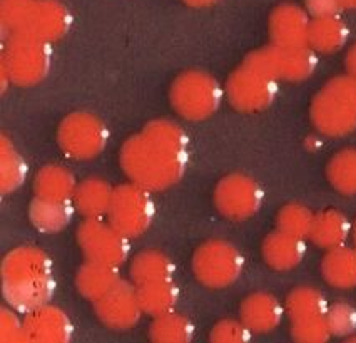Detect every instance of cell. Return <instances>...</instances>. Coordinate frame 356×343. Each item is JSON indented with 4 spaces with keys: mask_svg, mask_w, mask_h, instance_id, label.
I'll list each match as a JSON object with an SVG mask.
<instances>
[{
    "mask_svg": "<svg viewBox=\"0 0 356 343\" xmlns=\"http://www.w3.org/2000/svg\"><path fill=\"white\" fill-rule=\"evenodd\" d=\"M188 139L181 127L169 121L151 122L140 134L124 144L121 166L132 183L149 191L168 189L184 175Z\"/></svg>",
    "mask_w": 356,
    "mask_h": 343,
    "instance_id": "6da1fadb",
    "label": "cell"
},
{
    "mask_svg": "<svg viewBox=\"0 0 356 343\" xmlns=\"http://www.w3.org/2000/svg\"><path fill=\"white\" fill-rule=\"evenodd\" d=\"M2 292L10 308L29 313L44 307L56 292L52 262L35 246H19L2 262Z\"/></svg>",
    "mask_w": 356,
    "mask_h": 343,
    "instance_id": "7a4b0ae2",
    "label": "cell"
},
{
    "mask_svg": "<svg viewBox=\"0 0 356 343\" xmlns=\"http://www.w3.org/2000/svg\"><path fill=\"white\" fill-rule=\"evenodd\" d=\"M312 119L323 134L339 138L356 129V77L339 76L323 88L312 104Z\"/></svg>",
    "mask_w": 356,
    "mask_h": 343,
    "instance_id": "3957f363",
    "label": "cell"
},
{
    "mask_svg": "<svg viewBox=\"0 0 356 343\" xmlns=\"http://www.w3.org/2000/svg\"><path fill=\"white\" fill-rule=\"evenodd\" d=\"M244 258L233 243L211 239L201 245L193 256V273L202 287L227 288L243 275Z\"/></svg>",
    "mask_w": 356,
    "mask_h": 343,
    "instance_id": "277c9868",
    "label": "cell"
},
{
    "mask_svg": "<svg viewBox=\"0 0 356 343\" xmlns=\"http://www.w3.org/2000/svg\"><path fill=\"white\" fill-rule=\"evenodd\" d=\"M221 99L222 90L218 81L206 72H184L172 84L171 101L174 109L191 121H201L216 113Z\"/></svg>",
    "mask_w": 356,
    "mask_h": 343,
    "instance_id": "5b68a950",
    "label": "cell"
},
{
    "mask_svg": "<svg viewBox=\"0 0 356 343\" xmlns=\"http://www.w3.org/2000/svg\"><path fill=\"white\" fill-rule=\"evenodd\" d=\"M49 42L29 34H12L3 52V72L15 84L32 86L45 77L51 65Z\"/></svg>",
    "mask_w": 356,
    "mask_h": 343,
    "instance_id": "8992f818",
    "label": "cell"
},
{
    "mask_svg": "<svg viewBox=\"0 0 356 343\" xmlns=\"http://www.w3.org/2000/svg\"><path fill=\"white\" fill-rule=\"evenodd\" d=\"M107 218L129 239L146 233L154 220V202L149 189L136 183L119 186L114 189Z\"/></svg>",
    "mask_w": 356,
    "mask_h": 343,
    "instance_id": "52a82bcc",
    "label": "cell"
},
{
    "mask_svg": "<svg viewBox=\"0 0 356 343\" xmlns=\"http://www.w3.org/2000/svg\"><path fill=\"white\" fill-rule=\"evenodd\" d=\"M244 64L258 69V71L268 74L273 79L298 82L309 77L316 69L318 59L316 52L309 45L303 47H280V45H270L252 52L244 61Z\"/></svg>",
    "mask_w": 356,
    "mask_h": 343,
    "instance_id": "ba28073f",
    "label": "cell"
},
{
    "mask_svg": "<svg viewBox=\"0 0 356 343\" xmlns=\"http://www.w3.org/2000/svg\"><path fill=\"white\" fill-rule=\"evenodd\" d=\"M77 243L89 262L121 266L131 253L129 238L102 218L84 220L77 230Z\"/></svg>",
    "mask_w": 356,
    "mask_h": 343,
    "instance_id": "9c48e42d",
    "label": "cell"
},
{
    "mask_svg": "<svg viewBox=\"0 0 356 343\" xmlns=\"http://www.w3.org/2000/svg\"><path fill=\"white\" fill-rule=\"evenodd\" d=\"M109 141V131L94 115L86 113L70 114L59 129L62 151L74 159L96 158Z\"/></svg>",
    "mask_w": 356,
    "mask_h": 343,
    "instance_id": "30bf717a",
    "label": "cell"
},
{
    "mask_svg": "<svg viewBox=\"0 0 356 343\" xmlns=\"http://www.w3.org/2000/svg\"><path fill=\"white\" fill-rule=\"evenodd\" d=\"M264 201L263 188L244 175H231L219 181L214 191V205L227 220H250L259 212Z\"/></svg>",
    "mask_w": 356,
    "mask_h": 343,
    "instance_id": "8fae6325",
    "label": "cell"
},
{
    "mask_svg": "<svg viewBox=\"0 0 356 343\" xmlns=\"http://www.w3.org/2000/svg\"><path fill=\"white\" fill-rule=\"evenodd\" d=\"M278 93V81L243 64L227 81V97L238 111L256 113L271 106Z\"/></svg>",
    "mask_w": 356,
    "mask_h": 343,
    "instance_id": "7c38bea8",
    "label": "cell"
},
{
    "mask_svg": "<svg viewBox=\"0 0 356 343\" xmlns=\"http://www.w3.org/2000/svg\"><path fill=\"white\" fill-rule=\"evenodd\" d=\"M94 312L101 324L113 330H129L139 324L143 317L138 287L121 280L107 295L94 301Z\"/></svg>",
    "mask_w": 356,
    "mask_h": 343,
    "instance_id": "4fadbf2b",
    "label": "cell"
},
{
    "mask_svg": "<svg viewBox=\"0 0 356 343\" xmlns=\"http://www.w3.org/2000/svg\"><path fill=\"white\" fill-rule=\"evenodd\" d=\"M70 26V14L56 0H32L19 34L34 35L44 42L60 39Z\"/></svg>",
    "mask_w": 356,
    "mask_h": 343,
    "instance_id": "5bb4252c",
    "label": "cell"
},
{
    "mask_svg": "<svg viewBox=\"0 0 356 343\" xmlns=\"http://www.w3.org/2000/svg\"><path fill=\"white\" fill-rule=\"evenodd\" d=\"M27 342L65 343L72 337V321L60 308L44 305L29 312L24 320Z\"/></svg>",
    "mask_w": 356,
    "mask_h": 343,
    "instance_id": "9a60e30c",
    "label": "cell"
},
{
    "mask_svg": "<svg viewBox=\"0 0 356 343\" xmlns=\"http://www.w3.org/2000/svg\"><path fill=\"white\" fill-rule=\"evenodd\" d=\"M312 20L308 12L293 3H284L271 14L270 34L273 44L280 47H303L308 45Z\"/></svg>",
    "mask_w": 356,
    "mask_h": 343,
    "instance_id": "2e32d148",
    "label": "cell"
},
{
    "mask_svg": "<svg viewBox=\"0 0 356 343\" xmlns=\"http://www.w3.org/2000/svg\"><path fill=\"white\" fill-rule=\"evenodd\" d=\"M283 305L271 293H251L239 307V318L252 333H270L276 330L284 317Z\"/></svg>",
    "mask_w": 356,
    "mask_h": 343,
    "instance_id": "e0dca14e",
    "label": "cell"
},
{
    "mask_svg": "<svg viewBox=\"0 0 356 343\" xmlns=\"http://www.w3.org/2000/svg\"><path fill=\"white\" fill-rule=\"evenodd\" d=\"M261 253L264 263L275 271H291L305 260L306 241L276 230L264 238Z\"/></svg>",
    "mask_w": 356,
    "mask_h": 343,
    "instance_id": "ac0fdd59",
    "label": "cell"
},
{
    "mask_svg": "<svg viewBox=\"0 0 356 343\" xmlns=\"http://www.w3.org/2000/svg\"><path fill=\"white\" fill-rule=\"evenodd\" d=\"M121 273L118 266L111 264L87 262L79 268L76 275V287L82 296L90 301L101 300L121 282Z\"/></svg>",
    "mask_w": 356,
    "mask_h": 343,
    "instance_id": "d6986e66",
    "label": "cell"
},
{
    "mask_svg": "<svg viewBox=\"0 0 356 343\" xmlns=\"http://www.w3.org/2000/svg\"><path fill=\"white\" fill-rule=\"evenodd\" d=\"M176 273V264L168 255L157 250H144L132 258L129 266L131 282L136 287L143 285L171 282Z\"/></svg>",
    "mask_w": 356,
    "mask_h": 343,
    "instance_id": "ffe728a7",
    "label": "cell"
},
{
    "mask_svg": "<svg viewBox=\"0 0 356 343\" xmlns=\"http://www.w3.org/2000/svg\"><path fill=\"white\" fill-rule=\"evenodd\" d=\"M321 275L330 287L338 290L356 288V246L343 245L328 250L321 260Z\"/></svg>",
    "mask_w": 356,
    "mask_h": 343,
    "instance_id": "44dd1931",
    "label": "cell"
},
{
    "mask_svg": "<svg viewBox=\"0 0 356 343\" xmlns=\"http://www.w3.org/2000/svg\"><path fill=\"white\" fill-rule=\"evenodd\" d=\"M113 194L114 189L109 183L99 177H89L77 184L72 201L77 212L86 220H96V218H104L109 213Z\"/></svg>",
    "mask_w": 356,
    "mask_h": 343,
    "instance_id": "7402d4cb",
    "label": "cell"
},
{
    "mask_svg": "<svg viewBox=\"0 0 356 343\" xmlns=\"http://www.w3.org/2000/svg\"><path fill=\"white\" fill-rule=\"evenodd\" d=\"M351 230H353V225L345 213L338 212V209H326V212L314 214L309 239L316 246L325 248L328 251L345 245L346 239L350 238Z\"/></svg>",
    "mask_w": 356,
    "mask_h": 343,
    "instance_id": "603a6c76",
    "label": "cell"
},
{
    "mask_svg": "<svg viewBox=\"0 0 356 343\" xmlns=\"http://www.w3.org/2000/svg\"><path fill=\"white\" fill-rule=\"evenodd\" d=\"M74 209L69 201H52L37 198L29 206L32 225L42 233H60L69 226Z\"/></svg>",
    "mask_w": 356,
    "mask_h": 343,
    "instance_id": "cb8c5ba5",
    "label": "cell"
},
{
    "mask_svg": "<svg viewBox=\"0 0 356 343\" xmlns=\"http://www.w3.org/2000/svg\"><path fill=\"white\" fill-rule=\"evenodd\" d=\"M348 32L346 24L338 15L318 17L312 20L308 35V45L314 52H337L346 44Z\"/></svg>",
    "mask_w": 356,
    "mask_h": 343,
    "instance_id": "d4e9b609",
    "label": "cell"
},
{
    "mask_svg": "<svg viewBox=\"0 0 356 343\" xmlns=\"http://www.w3.org/2000/svg\"><path fill=\"white\" fill-rule=\"evenodd\" d=\"M35 196L52 201H70L77 189L72 173L62 166H45L35 177Z\"/></svg>",
    "mask_w": 356,
    "mask_h": 343,
    "instance_id": "484cf974",
    "label": "cell"
},
{
    "mask_svg": "<svg viewBox=\"0 0 356 343\" xmlns=\"http://www.w3.org/2000/svg\"><path fill=\"white\" fill-rule=\"evenodd\" d=\"M328 308V301H326L325 295L312 287L295 288L293 292H289L286 303H284V310H286L291 321L325 317Z\"/></svg>",
    "mask_w": 356,
    "mask_h": 343,
    "instance_id": "4316f807",
    "label": "cell"
},
{
    "mask_svg": "<svg viewBox=\"0 0 356 343\" xmlns=\"http://www.w3.org/2000/svg\"><path fill=\"white\" fill-rule=\"evenodd\" d=\"M138 296L143 312L156 318L164 315V313L174 312L177 300H179V290L171 280V282H159L138 287Z\"/></svg>",
    "mask_w": 356,
    "mask_h": 343,
    "instance_id": "83f0119b",
    "label": "cell"
},
{
    "mask_svg": "<svg viewBox=\"0 0 356 343\" xmlns=\"http://www.w3.org/2000/svg\"><path fill=\"white\" fill-rule=\"evenodd\" d=\"M149 337L156 343H188L194 337V326L186 317L169 312L154 318Z\"/></svg>",
    "mask_w": 356,
    "mask_h": 343,
    "instance_id": "f1b7e54d",
    "label": "cell"
},
{
    "mask_svg": "<svg viewBox=\"0 0 356 343\" xmlns=\"http://www.w3.org/2000/svg\"><path fill=\"white\" fill-rule=\"evenodd\" d=\"M314 223V213L303 205L289 202L280 209L276 216V228L298 238H309Z\"/></svg>",
    "mask_w": 356,
    "mask_h": 343,
    "instance_id": "f546056e",
    "label": "cell"
},
{
    "mask_svg": "<svg viewBox=\"0 0 356 343\" xmlns=\"http://www.w3.org/2000/svg\"><path fill=\"white\" fill-rule=\"evenodd\" d=\"M328 180L337 191L356 194V151H341L331 159Z\"/></svg>",
    "mask_w": 356,
    "mask_h": 343,
    "instance_id": "4dcf8cb0",
    "label": "cell"
},
{
    "mask_svg": "<svg viewBox=\"0 0 356 343\" xmlns=\"http://www.w3.org/2000/svg\"><path fill=\"white\" fill-rule=\"evenodd\" d=\"M0 188L2 193H12L24 183L27 175V166L24 159L15 152L6 138H2V156H0Z\"/></svg>",
    "mask_w": 356,
    "mask_h": 343,
    "instance_id": "1f68e13d",
    "label": "cell"
},
{
    "mask_svg": "<svg viewBox=\"0 0 356 343\" xmlns=\"http://www.w3.org/2000/svg\"><path fill=\"white\" fill-rule=\"evenodd\" d=\"M291 337L293 340L300 343H325L333 335L330 332L328 321H326L325 315L291 321Z\"/></svg>",
    "mask_w": 356,
    "mask_h": 343,
    "instance_id": "d6a6232c",
    "label": "cell"
},
{
    "mask_svg": "<svg viewBox=\"0 0 356 343\" xmlns=\"http://www.w3.org/2000/svg\"><path fill=\"white\" fill-rule=\"evenodd\" d=\"M326 321L333 337H353L356 332V308L345 301H338L326 312Z\"/></svg>",
    "mask_w": 356,
    "mask_h": 343,
    "instance_id": "836d02e7",
    "label": "cell"
},
{
    "mask_svg": "<svg viewBox=\"0 0 356 343\" xmlns=\"http://www.w3.org/2000/svg\"><path fill=\"white\" fill-rule=\"evenodd\" d=\"M252 337V332L239 320H221L211 330L209 340L216 343H246Z\"/></svg>",
    "mask_w": 356,
    "mask_h": 343,
    "instance_id": "e575fe53",
    "label": "cell"
},
{
    "mask_svg": "<svg viewBox=\"0 0 356 343\" xmlns=\"http://www.w3.org/2000/svg\"><path fill=\"white\" fill-rule=\"evenodd\" d=\"M0 342L3 343H19L27 342L24 321L14 313V308L3 307L0 310Z\"/></svg>",
    "mask_w": 356,
    "mask_h": 343,
    "instance_id": "d590c367",
    "label": "cell"
},
{
    "mask_svg": "<svg viewBox=\"0 0 356 343\" xmlns=\"http://www.w3.org/2000/svg\"><path fill=\"white\" fill-rule=\"evenodd\" d=\"M306 12L313 15V19L330 17L337 15L341 9V0H305Z\"/></svg>",
    "mask_w": 356,
    "mask_h": 343,
    "instance_id": "8d00e7d4",
    "label": "cell"
},
{
    "mask_svg": "<svg viewBox=\"0 0 356 343\" xmlns=\"http://www.w3.org/2000/svg\"><path fill=\"white\" fill-rule=\"evenodd\" d=\"M345 64H346L348 74H350V76L356 77V44L350 49V52H348Z\"/></svg>",
    "mask_w": 356,
    "mask_h": 343,
    "instance_id": "74e56055",
    "label": "cell"
},
{
    "mask_svg": "<svg viewBox=\"0 0 356 343\" xmlns=\"http://www.w3.org/2000/svg\"><path fill=\"white\" fill-rule=\"evenodd\" d=\"M184 2L189 3V6L204 7V6H211V3H216L218 0H184Z\"/></svg>",
    "mask_w": 356,
    "mask_h": 343,
    "instance_id": "f35d334b",
    "label": "cell"
},
{
    "mask_svg": "<svg viewBox=\"0 0 356 343\" xmlns=\"http://www.w3.org/2000/svg\"><path fill=\"white\" fill-rule=\"evenodd\" d=\"M343 7H350V9H356V0H341Z\"/></svg>",
    "mask_w": 356,
    "mask_h": 343,
    "instance_id": "ab89813d",
    "label": "cell"
},
{
    "mask_svg": "<svg viewBox=\"0 0 356 343\" xmlns=\"http://www.w3.org/2000/svg\"><path fill=\"white\" fill-rule=\"evenodd\" d=\"M351 237H353V241H355V246H356V220L353 223V230H351Z\"/></svg>",
    "mask_w": 356,
    "mask_h": 343,
    "instance_id": "60d3db41",
    "label": "cell"
},
{
    "mask_svg": "<svg viewBox=\"0 0 356 343\" xmlns=\"http://www.w3.org/2000/svg\"><path fill=\"white\" fill-rule=\"evenodd\" d=\"M348 342H356V338H348Z\"/></svg>",
    "mask_w": 356,
    "mask_h": 343,
    "instance_id": "b9f144b4",
    "label": "cell"
}]
</instances>
